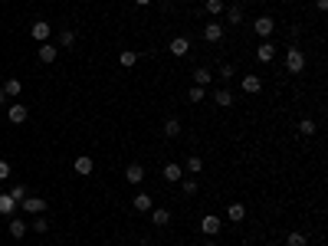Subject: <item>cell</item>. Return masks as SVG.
Returning <instances> with one entry per match:
<instances>
[{
	"instance_id": "1",
	"label": "cell",
	"mask_w": 328,
	"mask_h": 246,
	"mask_svg": "<svg viewBox=\"0 0 328 246\" xmlns=\"http://www.w3.org/2000/svg\"><path fill=\"white\" fill-rule=\"evenodd\" d=\"M302 69H305V53L299 46H289L286 49V72L296 76V72H302Z\"/></svg>"
},
{
	"instance_id": "2",
	"label": "cell",
	"mask_w": 328,
	"mask_h": 246,
	"mask_svg": "<svg viewBox=\"0 0 328 246\" xmlns=\"http://www.w3.org/2000/svg\"><path fill=\"white\" fill-rule=\"evenodd\" d=\"M253 30H256L259 40H269L273 30H276V20H273V16H256V20H253Z\"/></svg>"
},
{
	"instance_id": "3",
	"label": "cell",
	"mask_w": 328,
	"mask_h": 246,
	"mask_svg": "<svg viewBox=\"0 0 328 246\" xmlns=\"http://www.w3.org/2000/svg\"><path fill=\"white\" fill-rule=\"evenodd\" d=\"M200 33H203V40H207V43H220V40H223V23H220V20H207Z\"/></svg>"
},
{
	"instance_id": "4",
	"label": "cell",
	"mask_w": 328,
	"mask_h": 246,
	"mask_svg": "<svg viewBox=\"0 0 328 246\" xmlns=\"http://www.w3.org/2000/svg\"><path fill=\"white\" fill-rule=\"evenodd\" d=\"M20 210H26V214L39 217V214H46V200H43V197H33V194H26V200L20 204Z\"/></svg>"
},
{
	"instance_id": "5",
	"label": "cell",
	"mask_w": 328,
	"mask_h": 246,
	"mask_svg": "<svg viewBox=\"0 0 328 246\" xmlns=\"http://www.w3.org/2000/svg\"><path fill=\"white\" fill-rule=\"evenodd\" d=\"M30 33H33V40H36V43H49L53 26H49V20H36V23L30 26Z\"/></svg>"
},
{
	"instance_id": "6",
	"label": "cell",
	"mask_w": 328,
	"mask_h": 246,
	"mask_svg": "<svg viewBox=\"0 0 328 246\" xmlns=\"http://www.w3.org/2000/svg\"><path fill=\"white\" fill-rule=\"evenodd\" d=\"M243 92H246V96H259V92H263V79H259L256 72H246V76H243Z\"/></svg>"
},
{
	"instance_id": "7",
	"label": "cell",
	"mask_w": 328,
	"mask_h": 246,
	"mask_svg": "<svg viewBox=\"0 0 328 246\" xmlns=\"http://www.w3.org/2000/svg\"><path fill=\"white\" fill-rule=\"evenodd\" d=\"M167 53L177 56V59H180V56H187L190 53V40H187V36H174V40L167 43Z\"/></svg>"
},
{
	"instance_id": "8",
	"label": "cell",
	"mask_w": 328,
	"mask_h": 246,
	"mask_svg": "<svg viewBox=\"0 0 328 246\" xmlns=\"http://www.w3.org/2000/svg\"><path fill=\"white\" fill-rule=\"evenodd\" d=\"M92 167H95V161L89 158V154H79V158L72 161V171H76L79 177H89V174H92Z\"/></svg>"
},
{
	"instance_id": "9",
	"label": "cell",
	"mask_w": 328,
	"mask_h": 246,
	"mask_svg": "<svg viewBox=\"0 0 328 246\" xmlns=\"http://www.w3.org/2000/svg\"><path fill=\"white\" fill-rule=\"evenodd\" d=\"M36 56H39V63H56V56H59V46H53V43H39V49H36Z\"/></svg>"
},
{
	"instance_id": "10",
	"label": "cell",
	"mask_w": 328,
	"mask_h": 246,
	"mask_svg": "<svg viewBox=\"0 0 328 246\" xmlns=\"http://www.w3.org/2000/svg\"><path fill=\"white\" fill-rule=\"evenodd\" d=\"M161 177H164V181H167V184H177V181H180V177H184V167H180V164H177V161H171V164H164V171H161Z\"/></svg>"
},
{
	"instance_id": "11",
	"label": "cell",
	"mask_w": 328,
	"mask_h": 246,
	"mask_svg": "<svg viewBox=\"0 0 328 246\" xmlns=\"http://www.w3.org/2000/svg\"><path fill=\"white\" fill-rule=\"evenodd\" d=\"M220 227H223V223H220V217H213V214H203V220H200V230L207 233V237H217V233H220Z\"/></svg>"
},
{
	"instance_id": "12",
	"label": "cell",
	"mask_w": 328,
	"mask_h": 246,
	"mask_svg": "<svg viewBox=\"0 0 328 246\" xmlns=\"http://www.w3.org/2000/svg\"><path fill=\"white\" fill-rule=\"evenodd\" d=\"M256 59H259V63H273V59H276V43L263 40V43L256 46Z\"/></svg>"
},
{
	"instance_id": "13",
	"label": "cell",
	"mask_w": 328,
	"mask_h": 246,
	"mask_svg": "<svg viewBox=\"0 0 328 246\" xmlns=\"http://www.w3.org/2000/svg\"><path fill=\"white\" fill-rule=\"evenodd\" d=\"M125 181L132 184V187H138V184L145 181V167H141L138 161H135V164H128V167H125Z\"/></svg>"
},
{
	"instance_id": "14",
	"label": "cell",
	"mask_w": 328,
	"mask_h": 246,
	"mask_svg": "<svg viewBox=\"0 0 328 246\" xmlns=\"http://www.w3.org/2000/svg\"><path fill=\"white\" fill-rule=\"evenodd\" d=\"M7 119L13 122V125H23V122L30 119V112H26V105L16 102V105H10V109H7Z\"/></svg>"
},
{
	"instance_id": "15",
	"label": "cell",
	"mask_w": 328,
	"mask_h": 246,
	"mask_svg": "<svg viewBox=\"0 0 328 246\" xmlns=\"http://www.w3.org/2000/svg\"><path fill=\"white\" fill-rule=\"evenodd\" d=\"M213 102H217V105H220V109H230V105H233V102H236V99H233V92H230V89H227V86H220V89H217V92H213Z\"/></svg>"
},
{
	"instance_id": "16",
	"label": "cell",
	"mask_w": 328,
	"mask_h": 246,
	"mask_svg": "<svg viewBox=\"0 0 328 246\" xmlns=\"http://www.w3.org/2000/svg\"><path fill=\"white\" fill-rule=\"evenodd\" d=\"M148 214H151V223H155V227H167V223H171V210H164V207H151Z\"/></svg>"
},
{
	"instance_id": "17",
	"label": "cell",
	"mask_w": 328,
	"mask_h": 246,
	"mask_svg": "<svg viewBox=\"0 0 328 246\" xmlns=\"http://www.w3.org/2000/svg\"><path fill=\"white\" fill-rule=\"evenodd\" d=\"M132 207H135V210H138V214H148L151 207H155V200H151V194H145V191H141V194H135Z\"/></svg>"
},
{
	"instance_id": "18",
	"label": "cell",
	"mask_w": 328,
	"mask_h": 246,
	"mask_svg": "<svg viewBox=\"0 0 328 246\" xmlns=\"http://www.w3.org/2000/svg\"><path fill=\"white\" fill-rule=\"evenodd\" d=\"M223 10H227V20L233 26H240L243 20H246V16H243V3H230V7H223Z\"/></svg>"
},
{
	"instance_id": "19",
	"label": "cell",
	"mask_w": 328,
	"mask_h": 246,
	"mask_svg": "<svg viewBox=\"0 0 328 246\" xmlns=\"http://www.w3.org/2000/svg\"><path fill=\"white\" fill-rule=\"evenodd\" d=\"M135 63H138V53H135V49H122V53H118V66H122V69H135Z\"/></svg>"
},
{
	"instance_id": "20",
	"label": "cell",
	"mask_w": 328,
	"mask_h": 246,
	"mask_svg": "<svg viewBox=\"0 0 328 246\" xmlns=\"http://www.w3.org/2000/svg\"><path fill=\"white\" fill-rule=\"evenodd\" d=\"M227 217H230V223H243L246 220V207L243 204H227Z\"/></svg>"
},
{
	"instance_id": "21",
	"label": "cell",
	"mask_w": 328,
	"mask_h": 246,
	"mask_svg": "<svg viewBox=\"0 0 328 246\" xmlns=\"http://www.w3.org/2000/svg\"><path fill=\"white\" fill-rule=\"evenodd\" d=\"M16 214V200L10 194H0V217H13Z\"/></svg>"
},
{
	"instance_id": "22",
	"label": "cell",
	"mask_w": 328,
	"mask_h": 246,
	"mask_svg": "<svg viewBox=\"0 0 328 246\" xmlns=\"http://www.w3.org/2000/svg\"><path fill=\"white\" fill-rule=\"evenodd\" d=\"M210 82H213V72L207 69V66H200V69H194V86H203V89H207Z\"/></svg>"
},
{
	"instance_id": "23",
	"label": "cell",
	"mask_w": 328,
	"mask_h": 246,
	"mask_svg": "<svg viewBox=\"0 0 328 246\" xmlns=\"http://www.w3.org/2000/svg\"><path fill=\"white\" fill-rule=\"evenodd\" d=\"M161 131H164V138H177V135H180V122H177V119H164Z\"/></svg>"
},
{
	"instance_id": "24",
	"label": "cell",
	"mask_w": 328,
	"mask_h": 246,
	"mask_svg": "<svg viewBox=\"0 0 328 246\" xmlns=\"http://www.w3.org/2000/svg\"><path fill=\"white\" fill-rule=\"evenodd\" d=\"M10 237H13V240H23V237H26V223L20 220V217H13V220H10Z\"/></svg>"
},
{
	"instance_id": "25",
	"label": "cell",
	"mask_w": 328,
	"mask_h": 246,
	"mask_svg": "<svg viewBox=\"0 0 328 246\" xmlns=\"http://www.w3.org/2000/svg\"><path fill=\"white\" fill-rule=\"evenodd\" d=\"M233 76H236V66H233V63H223V66L217 69V79L223 82V86H227V82L233 79Z\"/></svg>"
},
{
	"instance_id": "26",
	"label": "cell",
	"mask_w": 328,
	"mask_h": 246,
	"mask_svg": "<svg viewBox=\"0 0 328 246\" xmlns=\"http://www.w3.org/2000/svg\"><path fill=\"white\" fill-rule=\"evenodd\" d=\"M315 131H319V125H315L312 119H302V122H299V135H302V138H312Z\"/></svg>"
},
{
	"instance_id": "27",
	"label": "cell",
	"mask_w": 328,
	"mask_h": 246,
	"mask_svg": "<svg viewBox=\"0 0 328 246\" xmlns=\"http://www.w3.org/2000/svg\"><path fill=\"white\" fill-rule=\"evenodd\" d=\"M184 171H190V174H200V171H203V158H197V154H190V158L184 161Z\"/></svg>"
},
{
	"instance_id": "28",
	"label": "cell",
	"mask_w": 328,
	"mask_h": 246,
	"mask_svg": "<svg viewBox=\"0 0 328 246\" xmlns=\"http://www.w3.org/2000/svg\"><path fill=\"white\" fill-rule=\"evenodd\" d=\"M7 194L16 200V204H23V200H26V194H30V191H26V184H13V187H10Z\"/></svg>"
},
{
	"instance_id": "29",
	"label": "cell",
	"mask_w": 328,
	"mask_h": 246,
	"mask_svg": "<svg viewBox=\"0 0 328 246\" xmlns=\"http://www.w3.org/2000/svg\"><path fill=\"white\" fill-rule=\"evenodd\" d=\"M203 99H207V89L203 86H190L187 89V102H203Z\"/></svg>"
},
{
	"instance_id": "30",
	"label": "cell",
	"mask_w": 328,
	"mask_h": 246,
	"mask_svg": "<svg viewBox=\"0 0 328 246\" xmlns=\"http://www.w3.org/2000/svg\"><path fill=\"white\" fill-rule=\"evenodd\" d=\"M20 89H23V86H20V79H7V82H3V92H7V99H16V96H20Z\"/></svg>"
},
{
	"instance_id": "31",
	"label": "cell",
	"mask_w": 328,
	"mask_h": 246,
	"mask_svg": "<svg viewBox=\"0 0 328 246\" xmlns=\"http://www.w3.org/2000/svg\"><path fill=\"white\" fill-rule=\"evenodd\" d=\"M197 187H200V184H197L194 177H180V191L187 194V197H194V194H197Z\"/></svg>"
},
{
	"instance_id": "32",
	"label": "cell",
	"mask_w": 328,
	"mask_h": 246,
	"mask_svg": "<svg viewBox=\"0 0 328 246\" xmlns=\"http://www.w3.org/2000/svg\"><path fill=\"white\" fill-rule=\"evenodd\" d=\"M223 7H227L223 0H207V3H203V10H207L210 16H220V13H223Z\"/></svg>"
},
{
	"instance_id": "33",
	"label": "cell",
	"mask_w": 328,
	"mask_h": 246,
	"mask_svg": "<svg viewBox=\"0 0 328 246\" xmlns=\"http://www.w3.org/2000/svg\"><path fill=\"white\" fill-rule=\"evenodd\" d=\"M305 243H309V237H305L302 230H292L289 240H286V246H305Z\"/></svg>"
},
{
	"instance_id": "34",
	"label": "cell",
	"mask_w": 328,
	"mask_h": 246,
	"mask_svg": "<svg viewBox=\"0 0 328 246\" xmlns=\"http://www.w3.org/2000/svg\"><path fill=\"white\" fill-rule=\"evenodd\" d=\"M59 46H66V49L76 46V30H63V33H59Z\"/></svg>"
},
{
	"instance_id": "35",
	"label": "cell",
	"mask_w": 328,
	"mask_h": 246,
	"mask_svg": "<svg viewBox=\"0 0 328 246\" xmlns=\"http://www.w3.org/2000/svg\"><path fill=\"white\" fill-rule=\"evenodd\" d=\"M46 230H49V223H46V217L39 214L36 220H33V233H39V237H46Z\"/></svg>"
},
{
	"instance_id": "36",
	"label": "cell",
	"mask_w": 328,
	"mask_h": 246,
	"mask_svg": "<svg viewBox=\"0 0 328 246\" xmlns=\"http://www.w3.org/2000/svg\"><path fill=\"white\" fill-rule=\"evenodd\" d=\"M7 177H10V164H7V161H0V181H7Z\"/></svg>"
},
{
	"instance_id": "37",
	"label": "cell",
	"mask_w": 328,
	"mask_h": 246,
	"mask_svg": "<svg viewBox=\"0 0 328 246\" xmlns=\"http://www.w3.org/2000/svg\"><path fill=\"white\" fill-rule=\"evenodd\" d=\"M315 7H319V10H328V0H315Z\"/></svg>"
},
{
	"instance_id": "38",
	"label": "cell",
	"mask_w": 328,
	"mask_h": 246,
	"mask_svg": "<svg viewBox=\"0 0 328 246\" xmlns=\"http://www.w3.org/2000/svg\"><path fill=\"white\" fill-rule=\"evenodd\" d=\"M0 102H7V92H3V86H0Z\"/></svg>"
},
{
	"instance_id": "39",
	"label": "cell",
	"mask_w": 328,
	"mask_h": 246,
	"mask_svg": "<svg viewBox=\"0 0 328 246\" xmlns=\"http://www.w3.org/2000/svg\"><path fill=\"white\" fill-rule=\"evenodd\" d=\"M135 3H138V7H148V3H151V0H135Z\"/></svg>"
},
{
	"instance_id": "40",
	"label": "cell",
	"mask_w": 328,
	"mask_h": 246,
	"mask_svg": "<svg viewBox=\"0 0 328 246\" xmlns=\"http://www.w3.org/2000/svg\"><path fill=\"white\" fill-rule=\"evenodd\" d=\"M246 3H263V0H246Z\"/></svg>"
},
{
	"instance_id": "41",
	"label": "cell",
	"mask_w": 328,
	"mask_h": 246,
	"mask_svg": "<svg viewBox=\"0 0 328 246\" xmlns=\"http://www.w3.org/2000/svg\"><path fill=\"white\" fill-rule=\"evenodd\" d=\"M203 246H217V243H203Z\"/></svg>"
},
{
	"instance_id": "42",
	"label": "cell",
	"mask_w": 328,
	"mask_h": 246,
	"mask_svg": "<svg viewBox=\"0 0 328 246\" xmlns=\"http://www.w3.org/2000/svg\"><path fill=\"white\" fill-rule=\"evenodd\" d=\"M266 246H279V243H266Z\"/></svg>"
},
{
	"instance_id": "43",
	"label": "cell",
	"mask_w": 328,
	"mask_h": 246,
	"mask_svg": "<svg viewBox=\"0 0 328 246\" xmlns=\"http://www.w3.org/2000/svg\"><path fill=\"white\" fill-rule=\"evenodd\" d=\"M230 246H240V243H230Z\"/></svg>"
}]
</instances>
